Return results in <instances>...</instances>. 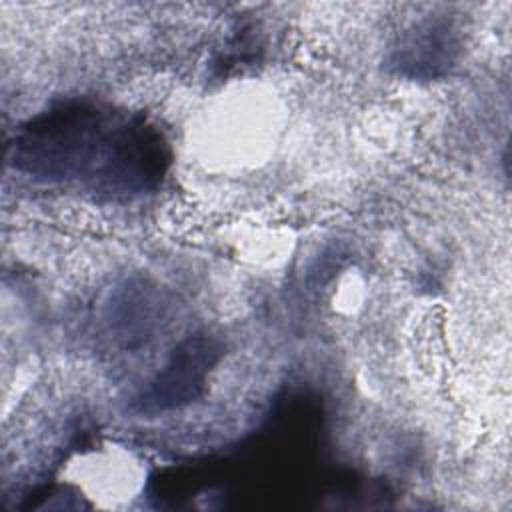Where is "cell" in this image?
<instances>
[{"instance_id":"cell-1","label":"cell","mask_w":512,"mask_h":512,"mask_svg":"<svg viewBox=\"0 0 512 512\" xmlns=\"http://www.w3.org/2000/svg\"><path fill=\"white\" fill-rule=\"evenodd\" d=\"M220 354L222 350L218 342L206 334L186 338L144 394V406L152 410H170L198 398L204 390L206 376Z\"/></svg>"}]
</instances>
